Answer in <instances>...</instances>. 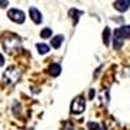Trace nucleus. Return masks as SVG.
Segmentation results:
<instances>
[{"mask_svg": "<svg viewBox=\"0 0 130 130\" xmlns=\"http://www.w3.org/2000/svg\"><path fill=\"white\" fill-rule=\"evenodd\" d=\"M48 73L52 77H57V75L61 73V67L60 64H51L48 67Z\"/></svg>", "mask_w": 130, "mask_h": 130, "instance_id": "obj_8", "label": "nucleus"}, {"mask_svg": "<svg viewBox=\"0 0 130 130\" xmlns=\"http://www.w3.org/2000/svg\"><path fill=\"white\" fill-rule=\"evenodd\" d=\"M109 39H111V29L105 27L104 32H103V42H104L105 46H109Z\"/></svg>", "mask_w": 130, "mask_h": 130, "instance_id": "obj_12", "label": "nucleus"}, {"mask_svg": "<svg viewBox=\"0 0 130 130\" xmlns=\"http://www.w3.org/2000/svg\"><path fill=\"white\" fill-rule=\"evenodd\" d=\"M20 75L21 73L18 72L17 68L14 67H9L5 72H4V75H3V81L5 83H14L20 79Z\"/></svg>", "mask_w": 130, "mask_h": 130, "instance_id": "obj_3", "label": "nucleus"}, {"mask_svg": "<svg viewBox=\"0 0 130 130\" xmlns=\"http://www.w3.org/2000/svg\"><path fill=\"white\" fill-rule=\"evenodd\" d=\"M86 108V100L83 96H77L75 99H73L72 104H70V111L74 115H79L85 111Z\"/></svg>", "mask_w": 130, "mask_h": 130, "instance_id": "obj_4", "label": "nucleus"}, {"mask_svg": "<svg viewBox=\"0 0 130 130\" xmlns=\"http://www.w3.org/2000/svg\"><path fill=\"white\" fill-rule=\"evenodd\" d=\"M52 35V30L50 29V27H46V29H43L42 31H40V37L43 38V39H47V38H50Z\"/></svg>", "mask_w": 130, "mask_h": 130, "instance_id": "obj_14", "label": "nucleus"}, {"mask_svg": "<svg viewBox=\"0 0 130 130\" xmlns=\"http://www.w3.org/2000/svg\"><path fill=\"white\" fill-rule=\"evenodd\" d=\"M113 7H115L116 10L124 13L130 8V0H116L113 3Z\"/></svg>", "mask_w": 130, "mask_h": 130, "instance_id": "obj_7", "label": "nucleus"}, {"mask_svg": "<svg viewBox=\"0 0 130 130\" xmlns=\"http://www.w3.org/2000/svg\"><path fill=\"white\" fill-rule=\"evenodd\" d=\"M62 130H74V126H73V124H72V122H67V124L64 125Z\"/></svg>", "mask_w": 130, "mask_h": 130, "instance_id": "obj_15", "label": "nucleus"}, {"mask_svg": "<svg viewBox=\"0 0 130 130\" xmlns=\"http://www.w3.org/2000/svg\"><path fill=\"white\" fill-rule=\"evenodd\" d=\"M89 95H90V99H92L94 95H95V91H94V90H90V94H89Z\"/></svg>", "mask_w": 130, "mask_h": 130, "instance_id": "obj_18", "label": "nucleus"}, {"mask_svg": "<svg viewBox=\"0 0 130 130\" xmlns=\"http://www.w3.org/2000/svg\"><path fill=\"white\" fill-rule=\"evenodd\" d=\"M69 16L74 20V25H77V22H78V20H79V17L83 14V12L82 10H79V9H75V8H72V9H69Z\"/></svg>", "mask_w": 130, "mask_h": 130, "instance_id": "obj_9", "label": "nucleus"}, {"mask_svg": "<svg viewBox=\"0 0 130 130\" xmlns=\"http://www.w3.org/2000/svg\"><path fill=\"white\" fill-rule=\"evenodd\" d=\"M62 42H64V37L62 35H55V37L51 39V46L53 48H60Z\"/></svg>", "mask_w": 130, "mask_h": 130, "instance_id": "obj_10", "label": "nucleus"}, {"mask_svg": "<svg viewBox=\"0 0 130 130\" xmlns=\"http://www.w3.org/2000/svg\"><path fill=\"white\" fill-rule=\"evenodd\" d=\"M3 46L8 53L17 52L21 50V39L17 35H8L3 40Z\"/></svg>", "mask_w": 130, "mask_h": 130, "instance_id": "obj_2", "label": "nucleus"}, {"mask_svg": "<svg viewBox=\"0 0 130 130\" xmlns=\"http://www.w3.org/2000/svg\"><path fill=\"white\" fill-rule=\"evenodd\" d=\"M125 39H130V25L121 26L113 31V48L120 50Z\"/></svg>", "mask_w": 130, "mask_h": 130, "instance_id": "obj_1", "label": "nucleus"}, {"mask_svg": "<svg viewBox=\"0 0 130 130\" xmlns=\"http://www.w3.org/2000/svg\"><path fill=\"white\" fill-rule=\"evenodd\" d=\"M8 17L13 21V22L16 24H24L25 22V13L22 12L21 9H17V8H12L8 10Z\"/></svg>", "mask_w": 130, "mask_h": 130, "instance_id": "obj_5", "label": "nucleus"}, {"mask_svg": "<svg viewBox=\"0 0 130 130\" xmlns=\"http://www.w3.org/2000/svg\"><path fill=\"white\" fill-rule=\"evenodd\" d=\"M37 50H38V52L40 53V55H46V53L50 51V46L44 44V43H39V44H37Z\"/></svg>", "mask_w": 130, "mask_h": 130, "instance_id": "obj_13", "label": "nucleus"}, {"mask_svg": "<svg viewBox=\"0 0 130 130\" xmlns=\"http://www.w3.org/2000/svg\"><path fill=\"white\" fill-rule=\"evenodd\" d=\"M4 62H5V60H4L3 55H0V67H3V65H4Z\"/></svg>", "mask_w": 130, "mask_h": 130, "instance_id": "obj_17", "label": "nucleus"}, {"mask_svg": "<svg viewBox=\"0 0 130 130\" xmlns=\"http://www.w3.org/2000/svg\"><path fill=\"white\" fill-rule=\"evenodd\" d=\"M8 5H9V2H8V0H0V8H2V9L7 8Z\"/></svg>", "mask_w": 130, "mask_h": 130, "instance_id": "obj_16", "label": "nucleus"}, {"mask_svg": "<svg viewBox=\"0 0 130 130\" xmlns=\"http://www.w3.org/2000/svg\"><path fill=\"white\" fill-rule=\"evenodd\" d=\"M87 129L89 130H105V126L99 122H87Z\"/></svg>", "mask_w": 130, "mask_h": 130, "instance_id": "obj_11", "label": "nucleus"}, {"mask_svg": "<svg viewBox=\"0 0 130 130\" xmlns=\"http://www.w3.org/2000/svg\"><path fill=\"white\" fill-rule=\"evenodd\" d=\"M29 16H30L31 21H32V22H34L35 25L42 24L43 18H42V13L39 12V9H37V8H34V7H31V8L29 9Z\"/></svg>", "mask_w": 130, "mask_h": 130, "instance_id": "obj_6", "label": "nucleus"}]
</instances>
